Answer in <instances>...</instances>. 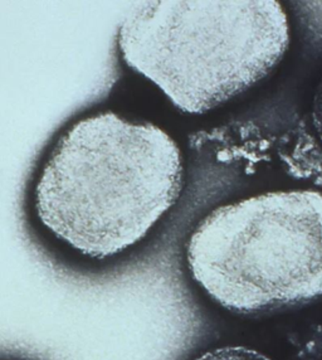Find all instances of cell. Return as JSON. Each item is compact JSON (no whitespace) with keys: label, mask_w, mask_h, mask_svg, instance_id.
Returning a JSON list of instances; mask_svg holds the SVG:
<instances>
[{"label":"cell","mask_w":322,"mask_h":360,"mask_svg":"<svg viewBox=\"0 0 322 360\" xmlns=\"http://www.w3.org/2000/svg\"><path fill=\"white\" fill-rule=\"evenodd\" d=\"M312 119H314V127L316 129L317 135L320 136L322 141V81L318 84L315 101H314Z\"/></svg>","instance_id":"obj_5"},{"label":"cell","mask_w":322,"mask_h":360,"mask_svg":"<svg viewBox=\"0 0 322 360\" xmlns=\"http://www.w3.org/2000/svg\"><path fill=\"white\" fill-rule=\"evenodd\" d=\"M191 278L215 304L239 314L322 295V193L269 192L204 217L185 247Z\"/></svg>","instance_id":"obj_3"},{"label":"cell","mask_w":322,"mask_h":360,"mask_svg":"<svg viewBox=\"0 0 322 360\" xmlns=\"http://www.w3.org/2000/svg\"><path fill=\"white\" fill-rule=\"evenodd\" d=\"M179 146L165 130L115 112L77 121L37 178L39 223L84 257L106 259L143 240L178 202Z\"/></svg>","instance_id":"obj_1"},{"label":"cell","mask_w":322,"mask_h":360,"mask_svg":"<svg viewBox=\"0 0 322 360\" xmlns=\"http://www.w3.org/2000/svg\"><path fill=\"white\" fill-rule=\"evenodd\" d=\"M194 360H273L256 349L245 345H223L209 349Z\"/></svg>","instance_id":"obj_4"},{"label":"cell","mask_w":322,"mask_h":360,"mask_svg":"<svg viewBox=\"0 0 322 360\" xmlns=\"http://www.w3.org/2000/svg\"><path fill=\"white\" fill-rule=\"evenodd\" d=\"M290 43L275 0H157L120 27L126 65L185 114L203 115L267 77Z\"/></svg>","instance_id":"obj_2"}]
</instances>
